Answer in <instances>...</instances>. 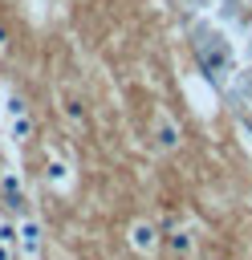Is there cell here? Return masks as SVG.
I'll use <instances>...</instances> for the list:
<instances>
[{"mask_svg": "<svg viewBox=\"0 0 252 260\" xmlns=\"http://www.w3.org/2000/svg\"><path fill=\"white\" fill-rule=\"evenodd\" d=\"M195 57H199V69L215 81V85H224V89H232L236 85V77H240V65H236V53H232V41L219 32V28H211V24H199L195 28Z\"/></svg>", "mask_w": 252, "mask_h": 260, "instance_id": "cell-1", "label": "cell"}, {"mask_svg": "<svg viewBox=\"0 0 252 260\" xmlns=\"http://www.w3.org/2000/svg\"><path fill=\"white\" fill-rule=\"evenodd\" d=\"M41 244H45L41 219L20 215V219H16V252H20V260H37V256H41Z\"/></svg>", "mask_w": 252, "mask_h": 260, "instance_id": "cell-2", "label": "cell"}, {"mask_svg": "<svg viewBox=\"0 0 252 260\" xmlns=\"http://www.w3.org/2000/svg\"><path fill=\"white\" fill-rule=\"evenodd\" d=\"M126 244H130L138 256H154V252L163 248V236H159V228H154L150 219H134V223L126 228Z\"/></svg>", "mask_w": 252, "mask_h": 260, "instance_id": "cell-3", "label": "cell"}, {"mask_svg": "<svg viewBox=\"0 0 252 260\" xmlns=\"http://www.w3.org/2000/svg\"><path fill=\"white\" fill-rule=\"evenodd\" d=\"M179 142H183L179 138V122L171 114H159L154 118V146L159 150H179Z\"/></svg>", "mask_w": 252, "mask_h": 260, "instance_id": "cell-4", "label": "cell"}, {"mask_svg": "<svg viewBox=\"0 0 252 260\" xmlns=\"http://www.w3.org/2000/svg\"><path fill=\"white\" fill-rule=\"evenodd\" d=\"M45 179H49L53 191H69V187H73V162H65L61 154H53L49 167H45Z\"/></svg>", "mask_w": 252, "mask_h": 260, "instance_id": "cell-5", "label": "cell"}, {"mask_svg": "<svg viewBox=\"0 0 252 260\" xmlns=\"http://www.w3.org/2000/svg\"><path fill=\"white\" fill-rule=\"evenodd\" d=\"M0 195H4L8 207H20V203H24V179H20L16 167H4V175H0Z\"/></svg>", "mask_w": 252, "mask_h": 260, "instance_id": "cell-6", "label": "cell"}, {"mask_svg": "<svg viewBox=\"0 0 252 260\" xmlns=\"http://www.w3.org/2000/svg\"><path fill=\"white\" fill-rule=\"evenodd\" d=\"M8 142H16V146H24L28 138H33V114H16V118H4V130H0Z\"/></svg>", "mask_w": 252, "mask_h": 260, "instance_id": "cell-7", "label": "cell"}, {"mask_svg": "<svg viewBox=\"0 0 252 260\" xmlns=\"http://www.w3.org/2000/svg\"><path fill=\"white\" fill-rule=\"evenodd\" d=\"M167 248H171L175 256H191V252H195V236H191V228H175V232H167Z\"/></svg>", "mask_w": 252, "mask_h": 260, "instance_id": "cell-8", "label": "cell"}, {"mask_svg": "<svg viewBox=\"0 0 252 260\" xmlns=\"http://www.w3.org/2000/svg\"><path fill=\"white\" fill-rule=\"evenodd\" d=\"M0 110H4V118H16V114H28V102H24L16 89H4V98H0Z\"/></svg>", "mask_w": 252, "mask_h": 260, "instance_id": "cell-9", "label": "cell"}, {"mask_svg": "<svg viewBox=\"0 0 252 260\" xmlns=\"http://www.w3.org/2000/svg\"><path fill=\"white\" fill-rule=\"evenodd\" d=\"M0 244L4 248H16V219H4L0 215Z\"/></svg>", "mask_w": 252, "mask_h": 260, "instance_id": "cell-10", "label": "cell"}, {"mask_svg": "<svg viewBox=\"0 0 252 260\" xmlns=\"http://www.w3.org/2000/svg\"><path fill=\"white\" fill-rule=\"evenodd\" d=\"M0 260H12V248H4V244H0Z\"/></svg>", "mask_w": 252, "mask_h": 260, "instance_id": "cell-11", "label": "cell"}, {"mask_svg": "<svg viewBox=\"0 0 252 260\" xmlns=\"http://www.w3.org/2000/svg\"><path fill=\"white\" fill-rule=\"evenodd\" d=\"M0 49H8V32L4 28H0Z\"/></svg>", "mask_w": 252, "mask_h": 260, "instance_id": "cell-12", "label": "cell"}, {"mask_svg": "<svg viewBox=\"0 0 252 260\" xmlns=\"http://www.w3.org/2000/svg\"><path fill=\"white\" fill-rule=\"evenodd\" d=\"M0 130H4V110H0Z\"/></svg>", "mask_w": 252, "mask_h": 260, "instance_id": "cell-13", "label": "cell"}, {"mask_svg": "<svg viewBox=\"0 0 252 260\" xmlns=\"http://www.w3.org/2000/svg\"><path fill=\"white\" fill-rule=\"evenodd\" d=\"M0 175H4V162H0Z\"/></svg>", "mask_w": 252, "mask_h": 260, "instance_id": "cell-14", "label": "cell"}]
</instances>
